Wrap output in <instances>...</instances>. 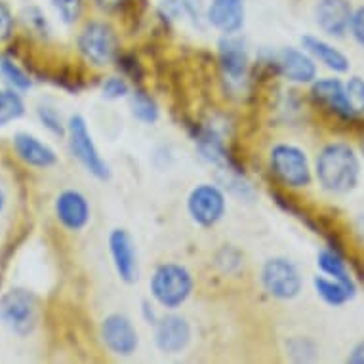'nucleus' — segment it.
<instances>
[{"label":"nucleus","mask_w":364,"mask_h":364,"mask_svg":"<svg viewBox=\"0 0 364 364\" xmlns=\"http://www.w3.org/2000/svg\"><path fill=\"white\" fill-rule=\"evenodd\" d=\"M360 164L355 151L346 144L326 145L316 156V178L330 193H349L355 189Z\"/></svg>","instance_id":"1"},{"label":"nucleus","mask_w":364,"mask_h":364,"mask_svg":"<svg viewBox=\"0 0 364 364\" xmlns=\"http://www.w3.org/2000/svg\"><path fill=\"white\" fill-rule=\"evenodd\" d=\"M193 292V277L186 267L164 263L151 277V294L166 309H178Z\"/></svg>","instance_id":"2"},{"label":"nucleus","mask_w":364,"mask_h":364,"mask_svg":"<svg viewBox=\"0 0 364 364\" xmlns=\"http://www.w3.org/2000/svg\"><path fill=\"white\" fill-rule=\"evenodd\" d=\"M0 321L19 336L31 334L36 326V299L27 290H10L0 298Z\"/></svg>","instance_id":"3"},{"label":"nucleus","mask_w":364,"mask_h":364,"mask_svg":"<svg viewBox=\"0 0 364 364\" xmlns=\"http://www.w3.org/2000/svg\"><path fill=\"white\" fill-rule=\"evenodd\" d=\"M271 168L290 187H305L311 181V168L307 156L299 147L279 144L271 151Z\"/></svg>","instance_id":"4"},{"label":"nucleus","mask_w":364,"mask_h":364,"mask_svg":"<svg viewBox=\"0 0 364 364\" xmlns=\"http://www.w3.org/2000/svg\"><path fill=\"white\" fill-rule=\"evenodd\" d=\"M67 132H69V147H71L73 155L82 162V166L90 173H94L100 179H107L109 168L105 161L100 156V153H97L94 141H92L86 120L75 114L67 124Z\"/></svg>","instance_id":"5"},{"label":"nucleus","mask_w":364,"mask_h":364,"mask_svg":"<svg viewBox=\"0 0 364 364\" xmlns=\"http://www.w3.org/2000/svg\"><path fill=\"white\" fill-rule=\"evenodd\" d=\"M262 282L273 298L292 299L301 290V275L298 267L284 257H273L263 265Z\"/></svg>","instance_id":"6"},{"label":"nucleus","mask_w":364,"mask_h":364,"mask_svg":"<svg viewBox=\"0 0 364 364\" xmlns=\"http://www.w3.org/2000/svg\"><path fill=\"white\" fill-rule=\"evenodd\" d=\"M78 48L86 60L96 65H107L117 55V35L109 25L92 21L78 36Z\"/></svg>","instance_id":"7"},{"label":"nucleus","mask_w":364,"mask_h":364,"mask_svg":"<svg viewBox=\"0 0 364 364\" xmlns=\"http://www.w3.org/2000/svg\"><path fill=\"white\" fill-rule=\"evenodd\" d=\"M187 210L198 225L212 227L225 214V197L215 186L203 183L195 187L187 198Z\"/></svg>","instance_id":"8"},{"label":"nucleus","mask_w":364,"mask_h":364,"mask_svg":"<svg viewBox=\"0 0 364 364\" xmlns=\"http://www.w3.org/2000/svg\"><path fill=\"white\" fill-rule=\"evenodd\" d=\"M102 336L105 346L114 355H132L138 349V332L128 316L109 315L102 324Z\"/></svg>","instance_id":"9"},{"label":"nucleus","mask_w":364,"mask_h":364,"mask_svg":"<svg viewBox=\"0 0 364 364\" xmlns=\"http://www.w3.org/2000/svg\"><path fill=\"white\" fill-rule=\"evenodd\" d=\"M109 250L120 279L124 282L138 281V254L134 240L124 229H114L109 235Z\"/></svg>","instance_id":"10"},{"label":"nucleus","mask_w":364,"mask_h":364,"mask_svg":"<svg viewBox=\"0 0 364 364\" xmlns=\"http://www.w3.org/2000/svg\"><path fill=\"white\" fill-rule=\"evenodd\" d=\"M315 18L324 33L332 36H343L351 25V2L349 0H318Z\"/></svg>","instance_id":"11"},{"label":"nucleus","mask_w":364,"mask_h":364,"mask_svg":"<svg viewBox=\"0 0 364 364\" xmlns=\"http://www.w3.org/2000/svg\"><path fill=\"white\" fill-rule=\"evenodd\" d=\"M189 340H191V328L183 316H164L156 324L155 341L161 351L179 353L181 349H186Z\"/></svg>","instance_id":"12"},{"label":"nucleus","mask_w":364,"mask_h":364,"mask_svg":"<svg viewBox=\"0 0 364 364\" xmlns=\"http://www.w3.org/2000/svg\"><path fill=\"white\" fill-rule=\"evenodd\" d=\"M55 214L67 229L80 231L90 221L88 200L78 191H63L55 198Z\"/></svg>","instance_id":"13"},{"label":"nucleus","mask_w":364,"mask_h":364,"mask_svg":"<svg viewBox=\"0 0 364 364\" xmlns=\"http://www.w3.org/2000/svg\"><path fill=\"white\" fill-rule=\"evenodd\" d=\"M206 18L215 29L233 35L245 23V2L242 0H212Z\"/></svg>","instance_id":"14"},{"label":"nucleus","mask_w":364,"mask_h":364,"mask_svg":"<svg viewBox=\"0 0 364 364\" xmlns=\"http://www.w3.org/2000/svg\"><path fill=\"white\" fill-rule=\"evenodd\" d=\"M277 65L288 80L292 82H311L316 77L315 60L301 50H282L277 60Z\"/></svg>","instance_id":"15"},{"label":"nucleus","mask_w":364,"mask_h":364,"mask_svg":"<svg viewBox=\"0 0 364 364\" xmlns=\"http://www.w3.org/2000/svg\"><path fill=\"white\" fill-rule=\"evenodd\" d=\"M313 97H315L316 102L326 105L330 111L340 114V117L349 119V117L355 114L351 105H349V100H347L346 86L338 78H323V80L315 82V86H313Z\"/></svg>","instance_id":"16"},{"label":"nucleus","mask_w":364,"mask_h":364,"mask_svg":"<svg viewBox=\"0 0 364 364\" xmlns=\"http://www.w3.org/2000/svg\"><path fill=\"white\" fill-rule=\"evenodd\" d=\"M14 145H16V151L21 156V161H25L31 166L48 168L58 161L54 151L31 134H18L14 139Z\"/></svg>","instance_id":"17"},{"label":"nucleus","mask_w":364,"mask_h":364,"mask_svg":"<svg viewBox=\"0 0 364 364\" xmlns=\"http://www.w3.org/2000/svg\"><path fill=\"white\" fill-rule=\"evenodd\" d=\"M304 42V48L309 52L315 60H318L321 63L332 69L336 73H346L349 69V60L346 58V54H341L340 50L334 48L332 44L328 42L321 41V38H316V36H304L301 38Z\"/></svg>","instance_id":"18"},{"label":"nucleus","mask_w":364,"mask_h":364,"mask_svg":"<svg viewBox=\"0 0 364 364\" xmlns=\"http://www.w3.org/2000/svg\"><path fill=\"white\" fill-rule=\"evenodd\" d=\"M220 58L225 75H229L233 80H240L245 77L248 58H246L242 42L237 41V38H223L220 42Z\"/></svg>","instance_id":"19"},{"label":"nucleus","mask_w":364,"mask_h":364,"mask_svg":"<svg viewBox=\"0 0 364 364\" xmlns=\"http://www.w3.org/2000/svg\"><path fill=\"white\" fill-rule=\"evenodd\" d=\"M316 294L330 305H343L349 298H353L355 290L346 287L343 282L336 279H326V277H315Z\"/></svg>","instance_id":"20"},{"label":"nucleus","mask_w":364,"mask_h":364,"mask_svg":"<svg viewBox=\"0 0 364 364\" xmlns=\"http://www.w3.org/2000/svg\"><path fill=\"white\" fill-rule=\"evenodd\" d=\"M318 267L323 269L324 273L336 281L343 282L346 287L353 288L355 290V284H353L351 277H349V271H347L346 262L341 259V256L334 250H323L318 254Z\"/></svg>","instance_id":"21"},{"label":"nucleus","mask_w":364,"mask_h":364,"mask_svg":"<svg viewBox=\"0 0 364 364\" xmlns=\"http://www.w3.org/2000/svg\"><path fill=\"white\" fill-rule=\"evenodd\" d=\"M25 113V105L21 97L10 90H0V126L10 124L12 120L19 119Z\"/></svg>","instance_id":"22"},{"label":"nucleus","mask_w":364,"mask_h":364,"mask_svg":"<svg viewBox=\"0 0 364 364\" xmlns=\"http://www.w3.org/2000/svg\"><path fill=\"white\" fill-rule=\"evenodd\" d=\"M132 111L141 122H147V124L155 122L156 117H159V109H156L155 102L149 96H145L144 92H136L132 96Z\"/></svg>","instance_id":"23"},{"label":"nucleus","mask_w":364,"mask_h":364,"mask_svg":"<svg viewBox=\"0 0 364 364\" xmlns=\"http://www.w3.org/2000/svg\"><path fill=\"white\" fill-rule=\"evenodd\" d=\"M347 100L351 105L353 113L360 114L364 113V78L353 77L349 78V82L346 84Z\"/></svg>","instance_id":"24"},{"label":"nucleus","mask_w":364,"mask_h":364,"mask_svg":"<svg viewBox=\"0 0 364 364\" xmlns=\"http://www.w3.org/2000/svg\"><path fill=\"white\" fill-rule=\"evenodd\" d=\"M0 71L4 73V77L19 90H29L31 88V78L19 69L14 61L10 60H0Z\"/></svg>","instance_id":"25"},{"label":"nucleus","mask_w":364,"mask_h":364,"mask_svg":"<svg viewBox=\"0 0 364 364\" xmlns=\"http://www.w3.org/2000/svg\"><path fill=\"white\" fill-rule=\"evenodd\" d=\"M52 4L65 23H75L82 14V0H52Z\"/></svg>","instance_id":"26"},{"label":"nucleus","mask_w":364,"mask_h":364,"mask_svg":"<svg viewBox=\"0 0 364 364\" xmlns=\"http://www.w3.org/2000/svg\"><path fill=\"white\" fill-rule=\"evenodd\" d=\"M38 119H41L42 124L46 126V128H48L52 134H55V136H63V134H65V128H63L60 113H58L54 107H48V105L38 107Z\"/></svg>","instance_id":"27"},{"label":"nucleus","mask_w":364,"mask_h":364,"mask_svg":"<svg viewBox=\"0 0 364 364\" xmlns=\"http://www.w3.org/2000/svg\"><path fill=\"white\" fill-rule=\"evenodd\" d=\"M103 94L109 100H117V97H122L124 94H128V84L119 77L107 78L105 84H103Z\"/></svg>","instance_id":"28"},{"label":"nucleus","mask_w":364,"mask_h":364,"mask_svg":"<svg viewBox=\"0 0 364 364\" xmlns=\"http://www.w3.org/2000/svg\"><path fill=\"white\" fill-rule=\"evenodd\" d=\"M349 29H351L353 38H355V41H357L358 44L364 48V6L357 8V10L353 12Z\"/></svg>","instance_id":"29"},{"label":"nucleus","mask_w":364,"mask_h":364,"mask_svg":"<svg viewBox=\"0 0 364 364\" xmlns=\"http://www.w3.org/2000/svg\"><path fill=\"white\" fill-rule=\"evenodd\" d=\"M12 29H14L12 12L8 10L6 4H2V2H0V42L6 41V38L12 36Z\"/></svg>","instance_id":"30"},{"label":"nucleus","mask_w":364,"mask_h":364,"mask_svg":"<svg viewBox=\"0 0 364 364\" xmlns=\"http://www.w3.org/2000/svg\"><path fill=\"white\" fill-rule=\"evenodd\" d=\"M181 4H183L187 14H191L193 18L198 19V16H200V0H181Z\"/></svg>","instance_id":"31"},{"label":"nucleus","mask_w":364,"mask_h":364,"mask_svg":"<svg viewBox=\"0 0 364 364\" xmlns=\"http://www.w3.org/2000/svg\"><path fill=\"white\" fill-rule=\"evenodd\" d=\"M124 0H96V4L103 10H114V8H119Z\"/></svg>","instance_id":"32"},{"label":"nucleus","mask_w":364,"mask_h":364,"mask_svg":"<svg viewBox=\"0 0 364 364\" xmlns=\"http://www.w3.org/2000/svg\"><path fill=\"white\" fill-rule=\"evenodd\" d=\"M351 363H364V343H360V346L353 351Z\"/></svg>","instance_id":"33"},{"label":"nucleus","mask_w":364,"mask_h":364,"mask_svg":"<svg viewBox=\"0 0 364 364\" xmlns=\"http://www.w3.org/2000/svg\"><path fill=\"white\" fill-rule=\"evenodd\" d=\"M2 208H4V193L0 191V212H2Z\"/></svg>","instance_id":"34"}]
</instances>
